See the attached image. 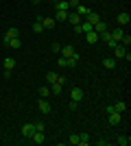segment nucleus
<instances>
[{
    "label": "nucleus",
    "instance_id": "1",
    "mask_svg": "<svg viewBox=\"0 0 131 146\" xmlns=\"http://www.w3.org/2000/svg\"><path fill=\"white\" fill-rule=\"evenodd\" d=\"M13 37H20V29H18V26H11V29H9L5 35H2V42H5V46H9V42H11Z\"/></svg>",
    "mask_w": 131,
    "mask_h": 146
},
{
    "label": "nucleus",
    "instance_id": "2",
    "mask_svg": "<svg viewBox=\"0 0 131 146\" xmlns=\"http://www.w3.org/2000/svg\"><path fill=\"white\" fill-rule=\"evenodd\" d=\"M83 96H85V94H83L81 87H72V90H70V100H72V103H81Z\"/></svg>",
    "mask_w": 131,
    "mask_h": 146
},
{
    "label": "nucleus",
    "instance_id": "3",
    "mask_svg": "<svg viewBox=\"0 0 131 146\" xmlns=\"http://www.w3.org/2000/svg\"><path fill=\"white\" fill-rule=\"evenodd\" d=\"M35 131H37V129H35V122H29V124L22 127V137H24V140H31V135L35 133Z\"/></svg>",
    "mask_w": 131,
    "mask_h": 146
},
{
    "label": "nucleus",
    "instance_id": "4",
    "mask_svg": "<svg viewBox=\"0 0 131 146\" xmlns=\"http://www.w3.org/2000/svg\"><path fill=\"white\" fill-rule=\"evenodd\" d=\"M116 22H118V26H125V24H129V22H131V15L127 11H120L118 15H116Z\"/></svg>",
    "mask_w": 131,
    "mask_h": 146
},
{
    "label": "nucleus",
    "instance_id": "5",
    "mask_svg": "<svg viewBox=\"0 0 131 146\" xmlns=\"http://www.w3.org/2000/svg\"><path fill=\"white\" fill-rule=\"evenodd\" d=\"M72 11H74L76 15H79V18H85V15H87V13H90V11H92V9H90V7H85V5H81V2H79V5H76L74 9H72Z\"/></svg>",
    "mask_w": 131,
    "mask_h": 146
},
{
    "label": "nucleus",
    "instance_id": "6",
    "mask_svg": "<svg viewBox=\"0 0 131 146\" xmlns=\"http://www.w3.org/2000/svg\"><path fill=\"white\" fill-rule=\"evenodd\" d=\"M107 116H109V124H120V122H122V113H120V111H109V113H107Z\"/></svg>",
    "mask_w": 131,
    "mask_h": 146
},
{
    "label": "nucleus",
    "instance_id": "7",
    "mask_svg": "<svg viewBox=\"0 0 131 146\" xmlns=\"http://www.w3.org/2000/svg\"><path fill=\"white\" fill-rule=\"evenodd\" d=\"M55 9L57 11H72V5H70V0H59V2H55Z\"/></svg>",
    "mask_w": 131,
    "mask_h": 146
},
{
    "label": "nucleus",
    "instance_id": "8",
    "mask_svg": "<svg viewBox=\"0 0 131 146\" xmlns=\"http://www.w3.org/2000/svg\"><path fill=\"white\" fill-rule=\"evenodd\" d=\"M39 22H42L44 31H50V29H55V18H39Z\"/></svg>",
    "mask_w": 131,
    "mask_h": 146
},
{
    "label": "nucleus",
    "instance_id": "9",
    "mask_svg": "<svg viewBox=\"0 0 131 146\" xmlns=\"http://www.w3.org/2000/svg\"><path fill=\"white\" fill-rule=\"evenodd\" d=\"M125 55H127V48L122 46V44H118V46L114 48V59H122Z\"/></svg>",
    "mask_w": 131,
    "mask_h": 146
},
{
    "label": "nucleus",
    "instance_id": "10",
    "mask_svg": "<svg viewBox=\"0 0 131 146\" xmlns=\"http://www.w3.org/2000/svg\"><path fill=\"white\" fill-rule=\"evenodd\" d=\"M61 57H72V55H76V50H74V46H61V52H59Z\"/></svg>",
    "mask_w": 131,
    "mask_h": 146
},
{
    "label": "nucleus",
    "instance_id": "11",
    "mask_svg": "<svg viewBox=\"0 0 131 146\" xmlns=\"http://www.w3.org/2000/svg\"><path fill=\"white\" fill-rule=\"evenodd\" d=\"M83 20H87V22H90V24H96V22H98V20H103V18H100V15H98V13H96V11H90V13H87V15H85V18H83Z\"/></svg>",
    "mask_w": 131,
    "mask_h": 146
},
{
    "label": "nucleus",
    "instance_id": "12",
    "mask_svg": "<svg viewBox=\"0 0 131 146\" xmlns=\"http://www.w3.org/2000/svg\"><path fill=\"white\" fill-rule=\"evenodd\" d=\"M31 142H35V144H44V142H46V137H44V131H35V133L31 135Z\"/></svg>",
    "mask_w": 131,
    "mask_h": 146
},
{
    "label": "nucleus",
    "instance_id": "13",
    "mask_svg": "<svg viewBox=\"0 0 131 146\" xmlns=\"http://www.w3.org/2000/svg\"><path fill=\"white\" fill-rule=\"evenodd\" d=\"M109 35H112V39H116V42H120V39H122V35H125V31H122V26H118V29L109 31Z\"/></svg>",
    "mask_w": 131,
    "mask_h": 146
},
{
    "label": "nucleus",
    "instance_id": "14",
    "mask_svg": "<svg viewBox=\"0 0 131 146\" xmlns=\"http://www.w3.org/2000/svg\"><path fill=\"white\" fill-rule=\"evenodd\" d=\"M39 111H42V113H46V116L50 113V103L46 100V98H39Z\"/></svg>",
    "mask_w": 131,
    "mask_h": 146
},
{
    "label": "nucleus",
    "instance_id": "15",
    "mask_svg": "<svg viewBox=\"0 0 131 146\" xmlns=\"http://www.w3.org/2000/svg\"><path fill=\"white\" fill-rule=\"evenodd\" d=\"M92 31H94V33H98V35L103 33V31H107V24H105V20H98V22H96V24L92 26Z\"/></svg>",
    "mask_w": 131,
    "mask_h": 146
},
{
    "label": "nucleus",
    "instance_id": "16",
    "mask_svg": "<svg viewBox=\"0 0 131 146\" xmlns=\"http://www.w3.org/2000/svg\"><path fill=\"white\" fill-rule=\"evenodd\" d=\"M85 42L92 46V44L98 42V33H94V31H90V33H85Z\"/></svg>",
    "mask_w": 131,
    "mask_h": 146
},
{
    "label": "nucleus",
    "instance_id": "17",
    "mask_svg": "<svg viewBox=\"0 0 131 146\" xmlns=\"http://www.w3.org/2000/svg\"><path fill=\"white\" fill-rule=\"evenodd\" d=\"M103 66H105L107 70H116V59H114V57H105V59H103Z\"/></svg>",
    "mask_w": 131,
    "mask_h": 146
},
{
    "label": "nucleus",
    "instance_id": "18",
    "mask_svg": "<svg viewBox=\"0 0 131 146\" xmlns=\"http://www.w3.org/2000/svg\"><path fill=\"white\" fill-rule=\"evenodd\" d=\"M2 68H5V70H13V68H15V59H13V57H5Z\"/></svg>",
    "mask_w": 131,
    "mask_h": 146
},
{
    "label": "nucleus",
    "instance_id": "19",
    "mask_svg": "<svg viewBox=\"0 0 131 146\" xmlns=\"http://www.w3.org/2000/svg\"><path fill=\"white\" fill-rule=\"evenodd\" d=\"M116 144H118V146H129L131 137H129V135H118V137H116Z\"/></svg>",
    "mask_w": 131,
    "mask_h": 146
},
{
    "label": "nucleus",
    "instance_id": "20",
    "mask_svg": "<svg viewBox=\"0 0 131 146\" xmlns=\"http://www.w3.org/2000/svg\"><path fill=\"white\" fill-rule=\"evenodd\" d=\"M79 144H81V146L92 144V137H90V133H79Z\"/></svg>",
    "mask_w": 131,
    "mask_h": 146
},
{
    "label": "nucleus",
    "instance_id": "21",
    "mask_svg": "<svg viewBox=\"0 0 131 146\" xmlns=\"http://www.w3.org/2000/svg\"><path fill=\"white\" fill-rule=\"evenodd\" d=\"M63 92V85L61 83H50V94H55V96H59Z\"/></svg>",
    "mask_w": 131,
    "mask_h": 146
},
{
    "label": "nucleus",
    "instance_id": "22",
    "mask_svg": "<svg viewBox=\"0 0 131 146\" xmlns=\"http://www.w3.org/2000/svg\"><path fill=\"white\" fill-rule=\"evenodd\" d=\"M81 20H83V18H79V15H76L74 11H70V13H68V22H70L72 26H76L79 22H81Z\"/></svg>",
    "mask_w": 131,
    "mask_h": 146
},
{
    "label": "nucleus",
    "instance_id": "23",
    "mask_svg": "<svg viewBox=\"0 0 131 146\" xmlns=\"http://www.w3.org/2000/svg\"><path fill=\"white\" fill-rule=\"evenodd\" d=\"M48 96H50V85L39 87V98H48Z\"/></svg>",
    "mask_w": 131,
    "mask_h": 146
},
{
    "label": "nucleus",
    "instance_id": "24",
    "mask_svg": "<svg viewBox=\"0 0 131 146\" xmlns=\"http://www.w3.org/2000/svg\"><path fill=\"white\" fill-rule=\"evenodd\" d=\"M114 109H116V111H120V113H125V109H127V103H125V100H118V103L114 105Z\"/></svg>",
    "mask_w": 131,
    "mask_h": 146
},
{
    "label": "nucleus",
    "instance_id": "25",
    "mask_svg": "<svg viewBox=\"0 0 131 146\" xmlns=\"http://www.w3.org/2000/svg\"><path fill=\"white\" fill-rule=\"evenodd\" d=\"M68 13L70 11H57V20L55 22H66V20H68Z\"/></svg>",
    "mask_w": 131,
    "mask_h": 146
},
{
    "label": "nucleus",
    "instance_id": "26",
    "mask_svg": "<svg viewBox=\"0 0 131 146\" xmlns=\"http://www.w3.org/2000/svg\"><path fill=\"white\" fill-rule=\"evenodd\" d=\"M76 63H79V52H76V55H72V57H68V68H74Z\"/></svg>",
    "mask_w": 131,
    "mask_h": 146
},
{
    "label": "nucleus",
    "instance_id": "27",
    "mask_svg": "<svg viewBox=\"0 0 131 146\" xmlns=\"http://www.w3.org/2000/svg\"><path fill=\"white\" fill-rule=\"evenodd\" d=\"M9 46H11V48H13V50H18V48H20V46H22V42H20V37H13L11 42H9Z\"/></svg>",
    "mask_w": 131,
    "mask_h": 146
},
{
    "label": "nucleus",
    "instance_id": "28",
    "mask_svg": "<svg viewBox=\"0 0 131 146\" xmlns=\"http://www.w3.org/2000/svg\"><path fill=\"white\" fill-rule=\"evenodd\" d=\"M57 76H59L57 72H48V74H46V81H48V85H50V83H57Z\"/></svg>",
    "mask_w": 131,
    "mask_h": 146
},
{
    "label": "nucleus",
    "instance_id": "29",
    "mask_svg": "<svg viewBox=\"0 0 131 146\" xmlns=\"http://www.w3.org/2000/svg\"><path fill=\"white\" fill-rule=\"evenodd\" d=\"M33 33H44V26H42V22H33Z\"/></svg>",
    "mask_w": 131,
    "mask_h": 146
},
{
    "label": "nucleus",
    "instance_id": "30",
    "mask_svg": "<svg viewBox=\"0 0 131 146\" xmlns=\"http://www.w3.org/2000/svg\"><path fill=\"white\" fill-rule=\"evenodd\" d=\"M118 44H122L125 48H129V44H131V35H122V39H120Z\"/></svg>",
    "mask_w": 131,
    "mask_h": 146
},
{
    "label": "nucleus",
    "instance_id": "31",
    "mask_svg": "<svg viewBox=\"0 0 131 146\" xmlns=\"http://www.w3.org/2000/svg\"><path fill=\"white\" fill-rule=\"evenodd\" d=\"M68 144L76 146V144H79V135H76V133H72V135H70V137H68Z\"/></svg>",
    "mask_w": 131,
    "mask_h": 146
},
{
    "label": "nucleus",
    "instance_id": "32",
    "mask_svg": "<svg viewBox=\"0 0 131 146\" xmlns=\"http://www.w3.org/2000/svg\"><path fill=\"white\" fill-rule=\"evenodd\" d=\"M57 63H59V68H68V59H66V57H61V55H59Z\"/></svg>",
    "mask_w": 131,
    "mask_h": 146
},
{
    "label": "nucleus",
    "instance_id": "33",
    "mask_svg": "<svg viewBox=\"0 0 131 146\" xmlns=\"http://www.w3.org/2000/svg\"><path fill=\"white\" fill-rule=\"evenodd\" d=\"M105 44H107V46H109V48H112V50L116 48V46H118V42H116V39H107Z\"/></svg>",
    "mask_w": 131,
    "mask_h": 146
},
{
    "label": "nucleus",
    "instance_id": "34",
    "mask_svg": "<svg viewBox=\"0 0 131 146\" xmlns=\"http://www.w3.org/2000/svg\"><path fill=\"white\" fill-rule=\"evenodd\" d=\"M57 83H61V85H66V83H68V79H66L63 74H59V76H57Z\"/></svg>",
    "mask_w": 131,
    "mask_h": 146
},
{
    "label": "nucleus",
    "instance_id": "35",
    "mask_svg": "<svg viewBox=\"0 0 131 146\" xmlns=\"http://www.w3.org/2000/svg\"><path fill=\"white\" fill-rule=\"evenodd\" d=\"M53 52H57V55H59V52H61V46H59V44H53Z\"/></svg>",
    "mask_w": 131,
    "mask_h": 146
},
{
    "label": "nucleus",
    "instance_id": "36",
    "mask_svg": "<svg viewBox=\"0 0 131 146\" xmlns=\"http://www.w3.org/2000/svg\"><path fill=\"white\" fill-rule=\"evenodd\" d=\"M35 129H37V131H44V122H35Z\"/></svg>",
    "mask_w": 131,
    "mask_h": 146
},
{
    "label": "nucleus",
    "instance_id": "37",
    "mask_svg": "<svg viewBox=\"0 0 131 146\" xmlns=\"http://www.w3.org/2000/svg\"><path fill=\"white\" fill-rule=\"evenodd\" d=\"M31 2H33V5H39V2H42V0H31Z\"/></svg>",
    "mask_w": 131,
    "mask_h": 146
},
{
    "label": "nucleus",
    "instance_id": "38",
    "mask_svg": "<svg viewBox=\"0 0 131 146\" xmlns=\"http://www.w3.org/2000/svg\"><path fill=\"white\" fill-rule=\"evenodd\" d=\"M55 2H59V0H55Z\"/></svg>",
    "mask_w": 131,
    "mask_h": 146
}]
</instances>
